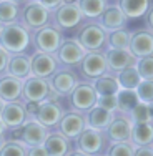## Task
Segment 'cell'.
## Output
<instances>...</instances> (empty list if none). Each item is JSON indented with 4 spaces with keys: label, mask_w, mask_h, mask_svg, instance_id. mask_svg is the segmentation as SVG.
Returning <instances> with one entry per match:
<instances>
[{
    "label": "cell",
    "mask_w": 153,
    "mask_h": 156,
    "mask_svg": "<svg viewBox=\"0 0 153 156\" xmlns=\"http://www.w3.org/2000/svg\"><path fill=\"white\" fill-rule=\"evenodd\" d=\"M30 32L24 28L20 23H10L2 27L0 33V48L5 50L9 55H18V53H27L30 48Z\"/></svg>",
    "instance_id": "obj_1"
},
{
    "label": "cell",
    "mask_w": 153,
    "mask_h": 156,
    "mask_svg": "<svg viewBox=\"0 0 153 156\" xmlns=\"http://www.w3.org/2000/svg\"><path fill=\"white\" fill-rule=\"evenodd\" d=\"M83 23L85 18L77 3H60L53 12H50V25H53L63 35L65 32L80 28Z\"/></svg>",
    "instance_id": "obj_2"
},
{
    "label": "cell",
    "mask_w": 153,
    "mask_h": 156,
    "mask_svg": "<svg viewBox=\"0 0 153 156\" xmlns=\"http://www.w3.org/2000/svg\"><path fill=\"white\" fill-rule=\"evenodd\" d=\"M75 40L85 51H105L107 50V32L97 22H85L78 28Z\"/></svg>",
    "instance_id": "obj_3"
},
{
    "label": "cell",
    "mask_w": 153,
    "mask_h": 156,
    "mask_svg": "<svg viewBox=\"0 0 153 156\" xmlns=\"http://www.w3.org/2000/svg\"><path fill=\"white\" fill-rule=\"evenodd\" d=\"M18 23L32 33L50 25V12L47 9H43L37 0H27L22 5Z\"/></svg>",
    "instance_id": "obj_4"
},
{
    "label": "cell",
    "mask_w": 153,
    "mask_h": 156,
    "mask_svg": "<svg viewBox=\"0 0 153 156\" xmlns=\"http://www.w3.org/2000/svg\"><path fill=\"white\" fill-rule=\"evenodd\" d=\"M108 144L110 143H108L103 131L85 128L77 136V140L73 141V150L80 151V153H85L88 156H98V154H105Z\"/></svg>",
    "instance_id": "obj_5"
},
{
    "label": "cell",
    "mask_w": 153,
    "mask_h": 156,
    "mask_svg": "<svg viewBox=\"0 0 153 156\" xmlns=\"http://www.w3.org/2000/svg\"><path fill=\"white\" fill-rule=\"evenodd\" d=\"M75 72L80 78V81H88V83H93L97 78L107 75L108 72L103 51H87L75 68Z\"/></svg>",
    "instance_id": "obj_6"
},
{
    "label": "cell",
    "mask_w": 153,
    "mask_h": 156,
    "mask_svg": "<svg viewBox=\"0 0 153 156\" xmlns=\"http://www.w3.org/2000/svg\"><path fill=\"white\" fill-rule=\"evenodd\" d=\"M97 98H98V95L93 88V83L78 81L77 87L67 96V105H68V110H75L78 113L85 115L88 110L97 106Z\"/></svg>",
    "instance_id": "obj_7"
},
{
    "label": "cell",
    "mask_w": 153,
    "mask_h": 156,
    "mask_svg": "<svg viewBox=\"0 0 153 156\" xmlns=\"http://www.w3.org/2000/svg\"><path fill=\"white\" fill-rule=\"evenodd\" d=\"M80 81L75 68L70 66H58L53 72V75L48 78V87H50L52 93L57 95L58 98H67L70 95V91L77 87V83Z\"/></svg>",
    "instance_id": "obj_8"
},
{
    "label": "cell",
    "mask_w": 153,
    "mask_h": 156,
    "mask_svg": "<svg viewBox=\"0 0 153 156\" xmlns=\"http://www.w3.org/2000/svg\"><path fill=\"white\" fill-rule=\"evenodd\" d=\"M63 38H65V35L60 30H57L53 25H47V27L30 33V42L35 48V51H43V53H50V55H53L57 51Z\"/></svg>",
    "instance_id": "obj_9"
},
{
    "label": "cell",
    "mask_w": 153,
    "mask_h": 156,
    "mask_svg": "<svg viewBox=\"0 0 153 156\" xmlns=\"http://www.w3.org/2000/svg\"><path fill=\"white\" fill-rule=\"evenodd\" d=\"M85 128H87V125H85V115L78 113L75 110L65 108L60 121H58V125H57V128H55V131H58L60 135H63L67 140H70L73 143V141L77 140V136L80 135Z\"/></svg>",
    "instance_id": "obj_10"
},
{
    "label": "cell",
    "mask_w": 153,
    "mask_h": 156,
    "mask_svg": "<svg viewBox=\"0 0 153 156\" xmlns=\"http://www.w3.org/2000/svg\"><path fill=\"white\" fill-rule=\"evenodd\" d=\"M87 51L83 50L75 38H63L62 43L58 45L57 51H55V58H57L60 66H70V68H77L82 58L85 57Z\"/></svg>",
    "instance_id": "obj_11"
},
{
    "label": "cell",
    "mask_w": 153,
    "mask_h": 156,
    "mask_svg": "<svg viewBox=\"0 0 153 156\" xmlns=\"http://www.w3.org/2000/svg\"><path fill=\"white\" fill-rule=\"evenodd\" d=\"M132 126L133 123L130 121L128 115L123 113H113V118L108 123L105 133L108 143H123V141H130V135H132Z\"/></svg>",
    "instance_id": "obj_12"
},
{
    "label": "cell",
    "mask_w": 153,
    "mask_h": 156,
    "mask_svg": "<svg viewBox=\"0 0 153 156\" xmlns=\"http://www.w3.org/2000/svg\"><path fill=\"white\" fill-rule=\"evenodd\" d=\"M50 87H48V80L43 78H35L28 76L22 83V101L27 103H43L47 101L48 95H50Z\"/></svg>",
    "instance_id": "obj_13"
},
{
    "label": "cell",
    "mask_w": 153,
    "mask_h": 156,
    "mask_svg": "<svg viewBox=\"0 0 153 156\" xmlns=\"http://www.w3.org/2000/svg\"><path fill=\"white\" fill-rule=\"evenodd\" d=\"M48 133L50 131L47 128H43L38 121L28 120L18 128V143H22L25 148L42 146Z\"/></svg>",
    "instance_id": "obj_14"
},
{
    "label": "cell",
    "mask_w": 153,
    "mask_h": 156,
    "mask_svg": "<svg viewBox=\"0 0 153 156\" xmlns=\"http://www.w3.org/2000/svg\"><path fill=\"white\" fill-rule=\"evenodd\" d=\"M128 51L137 60L145 57H153V32L147 30L145 27L133 30L130 37Z\"/></svg>",
    "instance_id": "obj_15"
},
{
    "label": "cell",
    "mask_w": 153,
    "mask_h": 156,
    "mask_svg": "<svg viewBox=\"0 0 153 156\" xmlns=\"http://www.w3.org/2000/svg\"><path fill=\"white\" fill-rule=\"evenodd\" d=\"M58 66L60 65L55 55L43 53V51H33L30 55V76L48 80Z\"/></svg>",
    "instance_id": "obj_16"
},
{
    "label": "cell",
    "mask_w": 153,
    "mask_h": 156,
    "mask_svg": "<svg viewBox=\"0 0 153 156\" xmlns=\"http://www.w3.org/2000/svg\"><path fill=\"white\" fill-rule=\"evenodd\" d=\"M63 111H65V106L60 101H43L38 105V110H37L33 120L38 121L48 131H53L60 121Z\"/></svg>",
    "instance_id": "obj_17"
},
{
    "label": "cell",
    "mask_w": 153,
    "mask_h": 156,
    "mask_svg": "<svg viewBox=\"0 0 153 156\" xmlns=\"http://www.w3.org/2000/svg\"><path fill=\"white\" fill-rule=\"evenodd\" d=\"M103 55H105V62H107V72L115 76L120 72H123V70L135 66L137 63V58L128 50H111V48H107L103 51Z\"/></svg>",
    "instance_id": "obj_18"
},
{
    "label": "cell",
    "mask_w": 153,
    "mask_h": 156,
    "mask_svg": "<svg viewBox=\"0 0 153 156\" xmlns=\"http://www.w3.org/2000/svg\"><path fill=\"white\" fill-rule=\"evenodd\" d=\"M0 121L3 123L7 129H17L20 128L25 121H28V115L25 111L24 101H10L3 105V110L0 113Z\"/></svg>",
    "instance_id": "obj_19"
},
{
    "label": "cell",
    "mask_w": 153,
    "mask_h": 156,
    "mask_svg": "<svg viewBox=\"0 0 153 156\" xmlns=\"http://www.w3.org/2000/svg\"><path fill=\"white\" fill-rule=\"evenodd\" d=\"M95 22L107 33L118 30V28H126V25H128V20L125 18V15L122 13L120 7L117 3H108L105 7V10L102 12V15L97 18Z\"/></svg>",
    "instance_id": "obj_20"
},
{
    "label": "cell",
    "mask_w": 153,
    "mask_h": 156,
    "mask_svg": "<svg viewBox=\"0 0 153 156\" xmlns=\"http://www.w3.org/2000/svg\"><path fill=\"white\" fill-rule=\"evenodd\" d=\"M43 150H45L47 156H68L70 151L73 150V143L67 140L63 135L58 131H50L47 135L45 141H43Z\"/></svg>",
    "instance_id": "obj_21"
},
{
    "label": "cell",
    "mask_w": 153,
    "mask_h": 156,
    "mask_svg": "<svg viewBox=\"0 0 153 156\" xmlns=\"http://www.w3.org/2000/svg\"><path fill=\"white\" fill-rule=\"evenodd\" d=\"M5 75L17 78L24 81L30 76V55L28 53H18V55H10L9 63H7V72Z\"/></svg>",
    "instance_id": "obj_22"
},
{
    "label": "cell",
    "mask_w": 153,
    "mask_h": 156,
    "mask_svg": "<svg viewBox=\"0 0 153 156\" xmlns=\"http://www.w3.org/2000/svg\"><path fill=\"white\" fill-rule=\"evenodd\" d=\"M117 5L126 20H138L151 9V0H118Z\"/></svg>",
    "instance_id": "obj_23"
},
{
    "label": "cell",
    "mask_w": 153,
    "mask_h": 156,
    "mask_svg": "<svg viewBox=\"0 0 153 156\" xmlns=\"http://www.w3.org/2000/svg\"><path fill=\"white\" fill-rule=\"evenodd\" d=\"M22 83L24 81L9 75L0 76V100L3 103L20 101L22 100Z\"/></svg>",
    "instance_id": "obj_24"
},
{
    "label": "cell",
    "mask_w": 153,
    "mask_h": 156,
    "mask_svg": "<svg viewBox=\"0 0 153 156\" xmlns=\"http://www.w3.org/2000/svg\"><path fill=\"white\" fill-rule=\"evenodd\" d=\"M130 143L135 148L153 146V121L148 123H135L132 126Z\"/></svg>",
    "instance_id": "obj_25"
},
{
    "label": "cell",
    "mask_w": 153,
    "mask_h": 156,
    "mask_svg": "<svg viewBox=\"0 0 153 156\" xmlns=\"http://www.w3.org/2000/svg\"><path fill=\"white\" fill-rule=\"evenodd\" d=\"M111 118H113V113L100 108V106H93L92 110L85 113V125H87V128L97 129V131H105Z\"/></svg>",
    "instance_id": "obj_26"
},
{
    "label": "cell",
    "mask_w": 153,
    "mask_h": 156,
    "mask_svg": "<svg viewBox=\"0 0 153 156\" xmlns=\"http://www.w3.org/2000/svg\"><path fill=\"white\" fill-rule=\"evenodd\" d=\"M77 5L85 20L95 22L108 5V0H78Z\"/></svg>",
    "instance_id": "obj_27"
},
{
    "label": "cell",
    "mask_w": 153,
    "mask_h": 156,
    "mask_svg": "<svg viewBox=\"0 0 153 156\" xmlns=\"http://www.w3.org/2000/svg\"><path fill=\"white\" fill-rule=\"evenodd\" d=\"M132 30L130 28H118V30L107 33V48L111 50H128Z\"/></svg>",
    "instance_id": "obj_28"
},
{
    "label": "cell",
    "mask_w": 153,
    "mask_h": 156,
    "mask_svg": "<svg viewBox=\"0 0 153 156\" xmlns=\"http://www.w3.org/2000/svg\"><path fill=\"white\" fill-rule=\"evenodd\" d=\"M20 10L22 5H17V3L9 2V0H2L0 2V25L5 27L10 23H17L18 18H20Z\"/></svg>",
    "instance_id": "obj_29"
},
{
    "label": "cell",
    "mask_w": 153,
    "mask_h": 156,
    "mask_svg": "<svg viewBox=\"0 0 153 156\" xmlns=\"http://www.w3.org/2000/svg\"><path fill=\"white\" fill-rule=\"evenodd\" d=\"M93 88H95V91H97L98 96H102V95H117V91L120 90L117 76L110 75V73L97 78V80L93 81Z\"/></svg>",
    "instance_id": "obj_30"
},
{
    "label": "cell",
    "mask_w": 153,
    "mask_h": 156,
    "mask_svg": "<svg viewBox=\"0 0 153 156\" xmlns=\"http://www.w3.org/2000/svg\"><path fill=\"white\" fill-rule=\"evenodd\" d=\"M115 96H117V113L128 115L133 106L140 103L137 98V93L132 90H118Z\"/></svg>",
    "instance_id": "obj_31"
},
{
    "label": "cell",
    "mask_w": 153,
    "mask_h": 156,
    "mask_svg": "<svg viewBox=\"0 0 153 156\" xmlns=\"http://www.w3.org/2000/svg\"><path fill=\"white\" fill-rule=\"evenodd\" d=\"M117 81H118L120 90H132V91H135V88L140 85L141 78L137 73L135 66H132V68H126V70H123V72L118 73V75H117Z\"/></svg>",
    "instance_id": "obj_32"
},
{
    "label": "cell",
    "mask_w": 153,
    "mask_h": 156,
    "mask_svg": "<svg viewBox=\"0 0 153 156\" xmlns=\"http://www.w3.org/2000/svg\"><path fill=\"white\" fill-rule=\"evenodd\" d=\"M128 118L133 125L135 123H148L153 121V106L143 105V103H137L128 113Z\"/></svg>",
    "instance_id": "obj_33"
},
{
    "label": "cell",
    "mask_w": 153,
    "mask_h": 156,
    "mask_svg": "<svg viewBox=\"0 0 153 156\" xmlns=\"http://www.w3.org/2000/svg\"><path fill=\"white\" fill-rule=\"evenodd\" d=\"M135 93L140 103L153 106V80H141L135 88Z\"/></svg>",
    "instance_id": "obj_34"
},
{
    "label": "cell",
    "mask_w": 153,
    "mask_h": 156,
    "mask_svg": "<svg viewBox=\"0 0 153 156\" xmlns=\"http://www.w3.org/2000/svg\"><path fill=\"white\" fill-rule=\"evenodd\" d=\"M133 153H135V146L130 141H123V143H110L105 156H133Z\"/></svg>",
    "instance_id": "obj_35"
},
{
    "label": "cell",
    "mask_w": 153,
    "mask_h": 156,
    "mask_svg": "<svg viewBox=\"0 0 153 156\" xmlns=\"http://www.w3.org/2000/svg\"><path fill=\"white\" fill-rule=\"evenodd\" d=\"M0 156H27V148L18 141L7 140L0 148Z\"/></svg>",
    "instance_id": "obj_36"
},
{
    "label": "cell",
    "mask_w": 153,
    "mask_h": 156,
    "mask_svg": "<svg viewBox=\"0 0 153 156\" xmlns=\"http://www.w3.org/2000/svg\"><path fill=\"white\" fill-rule=\"evenodd\" d=\"M135 70L141 80H153V57L138 58L135 63Z\"/></svg>",
    "instance_id": "obj_37"
},
{
    "label": "cell",
    "mask_w": 153,
    "mask_h": 156,
    "mask_svg": "<svg viewBox=\"0 0 153 156\" xmlns=\"http://www.w3.org/2000/svg\"><path fill=\"white\" fill-rule=\"evenodd\" d=\"M97 106L110 111V113H115L117 111V96L115 95H102L97 98Z\"/></svg>",
    "instance_id": "obj_38"
},
{
    "label": "cell",
    "mask_w": 153,
    "mask_h": 156,
    "mask_svg": "<svg viewBox=\"0 0 153 156\" xmlns=\"http://www.w3.org/2000/svg\"><path fill=\"white\" fill-rule=\"evenodd\" d=\"M9 58H10V55L7 53L5 50H2V48H0V76L5 75V72H7V63H9Z\"/></svg>",
    "instance_id": "obj_39"
},
{
    "label": "cell",
    "mask_w": 153,
    "mask_h": 156,
    "mask_svg": "<svg viewBox=\"0 0 153 156\" xmlns=\"http://www.w3.org/2000/svg\"><path fill=\"white\" fill-rule=\"evenodd\" d=\"M37 2H38L43 9H47L48 12H53V10L62 3V0H37Z\"/></svg>",
    "instance_id": "obj_40"
},
{
    "label": "cell",
    "mask_w": 153,
    "mask_h": 156,
    "mask_svg": "<svg viewBox=\"0 0 153 156\" xmlns=\"http://www.w3.org/2000/svg\"><path fill=\"white\" fill-rule=\"evenodd\" d=\"M24 105H25V111H27V115H28V120H33V118H35L37 110H38V105H40V103L27 101V103H24Z\"/></svg>",
    "instance_id": "obj_41"
},
{
    "label": "cell",
    "mask_w": 153,
    "mask_h": 156,
    "mask_svg": "<svg viewBox=\"0 0 153 156\" xmlns=\"http://www.w3.org/2000/svg\"><path fill=\"white\" fill-rule=\"evenodd\" d=\"M133 156H153V146H141L135 148Z\"/></svg>",
    "instance_id": "obj_42"
},
{
    "label": "cell",
    "mask_w": 153,
    "mask_h": 156,
    "mask_svg": "<svg viewBox=\"0 0 153 156\" xmlns=\"http://www.w3.org/2000/svg\"><path fill=\"white\" fill-rule=\"evenodd\" d=\"M27 156H47L43 146H35V148H27Z\"/></svg>",
    "instance_id": "obj_43"
},
{
    "label": "cell",
    "mask_w": 153,
    "mask_h": 156,
    "mask_svg": "<svg viewBox=\"0 0 153 156\" xmlns=\"http://www.w3.org/2000/svg\"><path fill=\"white\" fill-rule=\"evenodd\" d=\"M143 20H145V28L147 30H151V22H153V10L150 9L147 13H145V17H143ZM153 32V30H151Z\"/></svg>",
    "instance_id": "obj_44"
},
{
    "label": "cell",
    "mask_w": 153,
    "mask_h": 156,
    "mask_svg": "<svg viewBox=\"0 0 153 156\" xmlns=\"http://www.w3.org/2000/svg\"><path fill=\"white\" fill-rule=\"evenodd\" d=\"M7 131H9V129H7L5 126H3V123L0 121V148H2V144L7 141Z\"/></svg>",
    "instance_id": "obj_45"
},
{
    "label": "cell",
    "mask_w": 153,
    "mask_h": 156,
    "mask_svg": "<svg viewBox=\"0 0 153 156\" xmlns=\"http://www.w3.org/2000/svg\"><path fill=\"white\" fill-rule=\"evenodd\" d=\"M68 156H88V154H85V153H80V151H77V150H72L70 151V154Z\"/></svg>",
    "instance_id": "obj_46"
},
{
    "label": "cell",
    "mask_w": 153,
    "mask_h": 156,
    "mask_svg": "<svg viewBox=\"0 0 153 156\" xmlns=\"http://www.w3.org/2000/svg\"><path fill=\"white\" fill-rule=\"evenodd\" d=\"M9 2H13V3H17V5H24L27 0H9Z\"/></svg>",
    "instance_id": "obj_47"
},
{
    "label": "cell",
    "mask_w": 153,
    "mask_h": 156,
    "mask_svg": "<svg viewBox=\"0 0 153 156\" xmlns=\"http://www.w3.org/2000/svg\"><path fill=\"white\" fill-rule=\"evenodd\" d=\"M78 0H62V3H77Z\"/></svg>",
    "instance_id": "obj_48"
},
{
    "label": "cell",
    "mask_w": 153,
    "mask_h": 156,
    "mask_svg": "<svg viewBox=\"0 0 153 156\" xmlns=\"http://www.w3.org/2000/svg\"><path fill=\"white\" fill-rule=\"evenodd\" d=\"M3 105H5V103H3L2 100H0V113H2V110H3Z\"/></svg>",
    "instance_id": "obj_49"
},
{
    "label": "cell",
    "mask_w": 153,
    "mask_h": 156,
    "mask_svg": "<svg viewBox=\"0 0 153 156\" xmlns=\"http://www.w3.org/2000/svg\"><path fill=\"white\" fill-rule=\"evenodd\" d=\"M0 33H2V25H0Z\"/></svg>",
    "instance_id": "obj_50"
},
{
    "label": "cell",
    "mask_w": 153,
    "mask_h": 156,
    "mask_svg": "<svg viewBox=\"0 0 153 156\" xmlns=\"http://www.w3.org/2000/svg\"><path fill=\"white\" fill-rule=\"evenodd\" d=\"M98 156H105V154H98Z\"/></svg>",
    "instance_id": "obj_51"
},
{
    "label": "cell",
    "mask_w": 153,
    "mask_h": 156,
    "mask_svg": "<svg viewBox=\"0 0 153 156\" xmlns=\"http://www.w3.org/2000/svg\"><path fill=\"white\" fill-rule=\"evenodd\" d=\"M108 3H110V0H108Z\"/></svg>",
    "instance_id": "obj_52"
},
{
    "label": "cell",
    "mask_w": 153,
    "mask_h": 156,
    "mask_svg": "<svg viewBox=\"0 0 153 156\" xmlns=\"http://www.w3.org/2000/svg\"><path fill=\"white\" fill-rule=\"evenodd\" d=\"M0 2H2V0H0Z\"/></svg>",
    "instance_id": "obj_53"
}]
</instances>
